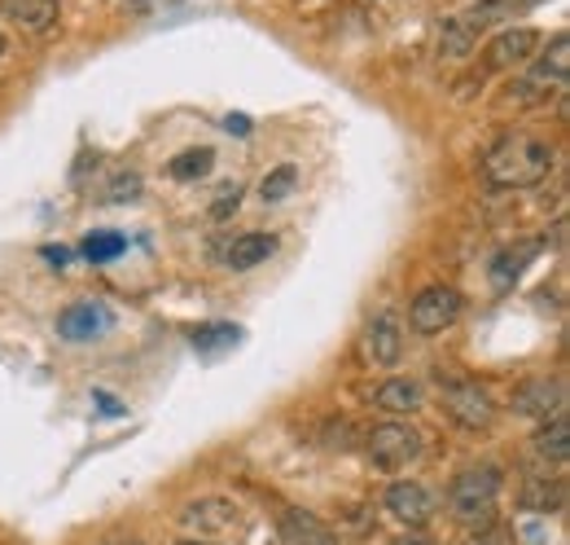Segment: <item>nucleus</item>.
I'll return each mask as SVG.
<instances>
[{
    "mask_svg": "<svg viewBox=\"0 0 570 545\" xmlns=\"http://www.w3.org/2000/svg\"><path fill=\"white\" fill-rule=\"evenodd\" d=\"M106 545H141V542H123V537H114V542H106Z\"/></svg>",
    "mask_w": 570,
    "mask_h": 545,
    "instance_id": "obj_33",
    "label": "nucleus"
},
{
    "mask_svg": "<svg viewBox=\"0 0 570 545\" xmlns=\"http://www.w3.org/2000/svg\"><path fill=\"white\" fill-rule=\"evenodd\" d=\"M4 48H9V44H4V31H0V57H4Z\"/></svg>",
    "mask_w": 570,
    "mask_h": 545,
    "instance_id": "obj_34",
    "label": "nucleus"
},
{
    "mask_svg": "<svg viewBox=\"0 0 570 545\" xmlns=\"http://www.w3.org/2000/svg\"><path fill=\"white\" fill-rule=\"evenodd\" d=\"M224 128H229V132H238V137H246V132H251V119H246V115H229V119H224Z\"/></svg>",
    "mask_w": 570,
    "mask_h": 545,
    "instance_id": "obj_30",
    "label": "nucleus"
},
{
    "mask_svg": "<svg viewBox=\"0 0 570 545\" xmlns=\"http://www.w3.org/2000/svg\"><path fill=\"white\" fill-rule=\"evenodd\" d=\"M531 84H540V88H549V92H562L570 79V40L567 31H558L553 40H549V48L536 57V70L527 75Z\"/></svg>",
    "mask_w": 570,
    "mask_h": 545,
    "instance_id": "obj_13",
    "label": "nucleus"
},
{
    "mask_svg": "<svg viewBox=\"0 0 570 545\" xmlns=\"http://www.w3.org/2000/svg\"><path fill=\"white\" fill-rule=\"evenodd\" d=\"M536 48H540V31H531V26H509V31H501L492 44H487V70H505V66H523V62H531L536 57Z\"/></svg>",
    "mask_w": 570,
    "mask_h": 545,
    "instance_id": "obj_10",
    "label": "nucleus"
},
{
    "mask_svg": "<svg viewBox=\"0 0 570 545\" xmlns=\"http://www.w3.org/2000/svg\"><path fill=\"white\" fill-rule=\"evenodd\" d=\"M242 520V506L229 502V498H198L180 511V524L198 537H216V533H233Z\"/></svg>",
    "mask_w": 570,
    "mask_h": 545,
    "instance_id": "obj_8",
    "label": "nucleus"
},
{
    "mask_svg": "<svg viewBox=\"0 0 570 545\" xmlns=\"http://www.w3.org/2000/svg\"><path fill=\"white\" fill-rule=\"evenodd\" d=\"M373 405H377L382 414H391V418H408V414H417V410L426 405V392H421L417 379H386V383L373 392Z\"/></svg>",
    "mask_w": 570,
    "mask_h": 545,
    "instance_id": "obj_14",
    "label": "nucleus"
},
{
    "mask_svg": "<svg viewBox=\"0 0 570 545\" xmlns=\"http://www.w3.org/2000/svg\"><path fill=\"white\" fill-rule=\"evenodd\" d=\"M536 251H540L536 242H527V247H518V251H501L496 264H492V286H496V291H509V286L523 277V269H527V260H531Z\"/></svg>",
    "mask_w": 570,
    "mask_h": 545,
    "instance_id": "obj_19",
    "label": "nucleus"
},
{
    "mask_svg": "<svg viewBox=\"0 0 570 545\" xmlns=\"http://www.w3.org/2000/svg\"><path fill=\"white\" fill-rule=\"evenodd\" d=\"M386 511L404 524V528H426L435 515V498L417 484V480H395L386 489Z\"/></svg>",
    "mask_w": 570,
    "mask_h": 545,
    "instance_id": "obj_9",
    "label": "nucleus"
},
{
    "mask_svg": "<svg viewBox=\"0 0 570 545\" xmlns=\"http://www.w3.org/2000/svg\"><path fill=\"white\" fill-rule=\"evenodd\" d=\"M536 454L549 458V462H567L570 458V423H567V410L545 418V427L536 432Z\"/></svg>",
    "mask_w": 570,
    "mask_h": 545,
    "instance_id": "obj_17",
    "label": "nucleus"
},
{
    "mask_svg": "<svg viewBox=\"0 0 570 545\" xmlns=\"http://www.w3.org/2000/svg\"><path fill=\"white\" fill-rule=\"evenodd\" d=\"M277 233H242V238H233L229 242V251H224V269H233V273H251V269H260V264H268L273 255H277Z\"/></svg>",
    "mask_w": 570,
    "mask_h": 545,
    "instance_id": "obj_12",
    "label": "nucleus"
},
{
    "mask_svg": "<svg viewBox=\"0 0 570 545\" xmlns=\"http://www.w3.org/2000/svg\"><path fill=\"white\" fill-rule=\"evenodd\" d=\"M523 506L527 511H549V506H562V484H545V480H531L527 493H523Z\"/></svg>",
    "mask_w": 570,
    "mask_h": 545,
    "instance_id": "obj_25",
    "label": "nucleus"
},
{
    "mask_svg": "<svg viewBox=\"0 0 570 545\" xmlns=\"http://www.w3.org/2000/svg\"><path fill=\"white\" fill-rule=\"evenodd\" d=\"M211 167H216V150L198 145V150H185V154H176V159L167 163V176H172V181H202Z\"/></svg>",
    "mask_w": 570,
    "mask_h": 545,
    "instance_id": "obj_20",
    "label": "nucleus"
},
{
    "mask_svg": "<svg viewBox=\"0 0 570 545\" xmlns=\"http://www.w3.org/2000/svg\"><path fill=\"white\" fill-rule=\"evenodd\" d=\"M364 449L377 471H404L408 462L421 458V432L408 423H382L364 436Z\"/></svg>",
    "mask_w": 570,
    "mask_h": 545,
    "instance_id": "obj_4",
    "label": "nucleus"
},
{
    "mask_svg": "<svg viewBox=\"0 0 570 545\" xmlns=\"http://www.w3.org/2000/svg\"><path fill=\"white\" fill-rule=\"evenodd\" d=\"M92 401H97V405H101V414H110V418H119V414H123L119 396H110V392H92Z\"/></svg>",
    "mask_w": 570,
    "mask_h": 545,
    "instance_id": "obj_28",
    "label": "nucleus"
},
{
    "mask_svg": "<svg viewBox=\"0 0 570 545\" xmlns=\"http://www.w3.org/2000/svg\"><path fill=\"white\" fill-rule=\"evenodd\" d=\"M553 172V145L531 132H505L483 154V181L492 189H536Z\"/></svg>",
    "mask_w": 570,
    "mask_h": 545,
    "instance_id": "obj_1",
    "label": "nucleus"
},
{
    "mask_svg": "<svg viewBox=\"0 0 570 545\" xmlns=\"http://www.w3.org/2000/svg\"><path fill=\"white\" fill-rule=\"evenodd\" d=\"M110 326H114V313L101 299H79L70 308H62V317H57V335L66 344H97L110 335Z\"/></svg>",
    "mask_w": 570,
    "mask_h": 545,
    "instance_id": "obj_6",
    "label": "nucleus"
},
{
    "mask_svg": "<svg viewBox=\"0 0 570 545\" xmlns=\"http://www.w3.org/2000/svg\"><path fill=\"white\" fill-rule=\"evenodd\" d=\"M461 308H465V299H461L457 286H426V291L408 304V326L430 339V335H443L448 326H457Z\"/></svg>",
    "mask_w": 570,
    "mask_h": 545,
    "instance_id": "obj_5",
    "label": "nucleus"
},
{
    "mask_svg": "<svg viewBox=\"0 0 570 545\" xmlns=\"http://www.w3.org/2000/svg\"><path fill=\"white\" fill-rule=\"evenodd\" d=\"M391 545H435V542L421 537V533H408V537H399V542H391Z\"/></svg>",
    "mask_w": 570,
    "mask_h": 545,
    "instance_id": "obj_31",
    "label": "nucleus"
},
{
    "mask_svg": "<svg viewBox=\"0 0 570 545\" xmlns=\"http://www.w3.org/2000/svg\"><path fill=\"white\" fill-rule=\"evenodd\" d=\"M136 198H141V176H136V172L114 176V185H110V203H136Z\"/></svg>",
    "mask_w": 570,
    "mask_h": 545,
    "instance_id": "obj_26",
    "label": "nucleus"
},
{
    "mask_svg": "<svg viewBox=\"0 0 570 545\" xmlns=\"http://www.w3.org/2000/svg\"><path fill=\"white\" fill-rule=\"evenodd\" d=\"M40 255H44L53 269H66V260H70V251H66V247H44Z\"/></svg>",
    "mask_w": 570,
    "mask_h": 545,
    "instance_id": "obj_29",
    "label": "nucleus"
},
{
    "mask_svg": "<svg viewBox=\"0 0 570 545\" xmlns=\"http://www.w3.org/2000/svg\"><path fill=\"white\" fill-rule=\"evenodd\" d=\"M282 542L285 545H342V537H338L333 528H325L316 515H307V511H298V506H285Z\"/></svg>",
    "mask_w": 570,
    "mask_h": 545,
    "instance_id": "obj_15",
    "label": "nucleus"
},
{
    "mask_svg": "<svg viewBox=\"0 0 570 545\" xmlns=\"http://www.w3.org/2000/svg\"><path fill=\"white\" fill-rule=\"evenodd\" d=\"M123 251H128V238L114 233V229H97V233L84 238V260H88V264H110V260H119Z\"/></svg>",
    "mask_w": 570,
    "mask_h": 545,
    "instance_id": "obj_21",
    "label": "nucleus"
},
{
    "mask_svg": "<svg viewBox=\"0 0 570 545\" xmlns=\"http://www.w3.org/2000/svg\"><path fill=\"white\" fill-rule=\"evenodd\" d=\"M509 410L523 414V418H540L545 423V418L567 410V383L562 379H527V383L514 388Z\"/></svg>",
    "mask_w": 570,
    "mask_h": 545,
    "instance_id": "obj_7",
    "label": "nucleus"
},
{
    "mask_svg": "<svg viewBox=\"0 0 570 545\" xmlns=\"http://www.w3.org/2000/svg\"><path fill=\"white\" fill-rule=\"evenodd\" d=\"M242 207V189L238 185H229V189H220V198H216V207H211V216L216 220H224L229 211H238Z\"/></svg>",
    "mask_w": 570,
    "mask_h": 545,
    "instance_id": "obj_27",
    "label": "nucleus"
},
{
    "mask_svg": "<svg viewBox=\"0 0 570 545\" xmlns=\"http://www.w3.org/2000/svg\"><path fill=\"white\" fill-rule=\"evenodd\" d=\"M474 48H479V35L461 22V13H457V18H448V22H443V31H439V57H448V62H465Z\"/></svg>",
    "mask_w": 570,
    "mask_h": 545,
    "instance_id": "obj_18",
    "label": "nucleus"
},
{
    "mask_svg": "<svg viewBox=\"0 0 570 545\" xmlns=\"http://www.w3.org/2000/svg\"><path fill=\"white\" fill-rule=\"evenodd\" d=\"M501 489H505L501 467H470V471H461V476L452 480L448 506H452V515H457L470 533H479V528H487V524L496 520Z\"/></svg>",
    "mask_w": 570,
    "mask_h": 545,
    "instance_id": "obj_2",
    "label": "nucleus"
},
{
    "mask_svg": "<svg viewBox=\"0 0 570 545\" xmlns=\"http://www.w3.org/2000/svg\"><path fill=\"white\" fill-rule=\"evenodd\" d=\"M518 9H523V4H514V0H479L474 9H465V13H461V22H465V26L479 35V31L496 26L501 18H509V13H518Z\"/></svg>",
    "mask_w": 570,
    "mask_h": 545,
    "instance_id": "obj_22",
    "label": "nucleus"
},
{
    "mask_svg": "<svg viewBox=\"0 0 570 545\" xmlns=\"http://www.w3.org/2000/svg\"><path fill=\"white\" fill-rule=\"evenodd\" d=\"M0 18H9L26 35H44L62 18V0H0Z\"/></svg>",
    "mask_w": 570,
    "mask_h": 545,
    "instance_id": "obj_11",
    "label": "nucleus"
},
{
    "mask_svg": "<svg viewBox=\"0 0 570 545\" xmlns=\"http://www.w3.org/2000/svg\"><path fill=\"white\" fill-rule=\"evenodd\" d=\"M514 4H523V9H527V4H536V0H514Z\"/></svg>",
    "mask_w": 570,
    "mask_h": 545,
    "instance_id": "obj_35",
    "label": "nucleus"
},
{
    "mask_svg": "<svg viewBox=\"0 0 570 545\" xmlns=\"http://www.w3.org/2000/svg\"><path fill=\"white\" fill-rule=\"evenodd\" d=\"M439 392H443V414H448L457 427H465V432H487V427L496 423V401H492V392L479 388L474 379H448V383H439Z\"/></svg>",
    "mask_w": 570,
    "mask_h": 545,
    "instance_id": "obj_3",
    "label": "nucleus"
},
{
    "mask_svg": "<svg viewBox=\"0 0 570 545\" xmlns=\"http://www.w3.org/2000/svg\"><path fill=\"white\" fill-rule=\"evenodd\" d=\"M364 344H369V357H373L377 366H399V352H404V330H399V317H395V313H382V317L369 326Z\"/></svg>",
    "mask_w": 570,
    "mask_h": 545,
    "instance_id": "obj_16",
    "label": "nucleus"
},
{
    "mask_svg": "<svg viewBox=\"0 0 570 545\" xmlns=\"http://www.w3.org/2000/svg\"><path fill=\"white\" fill-rule=\"evenodd\" d=\"M294 185H298V167L294 163H282V167H273L264 181H260V203H268V207H277L285 203L289 194H294Z\"/></svg>",
    "mask_w": 570,
    "mask_h": 545,
    "instance_id": "obj_23",
    "label": "nucleus"
},
{
    "mask_svg": "<svg viewBox=\"0 0 570 545\" xmlns=\"http://www.w3.org/2000/svg\"><path fill=\"white\" fill-rule=\"evenodd\" d=\"M238 326H202V330H194V348L198 352H211V348H229V344H238Z\"/></svg>",
    "mask_w": 570,
    "mask_h": 545,
    "instance_id": "obj_24",
    "label": "nucleus"
},
{
    "mask_svg": "<svg viewBox=\"0 0 570 545\" xmlns=\"http://www.w3.org/2000/svg\"><path fill=\"white\" fill-rule=\"evenodd\" d=\"M176 545H211V542H202V537H185V542H176Z\"/></svg>",
    "mask_w": 570,
    "mask_h": 545,
    "instance_id": "obj_32",
    "label": "nucleus"
}]
</instances>
